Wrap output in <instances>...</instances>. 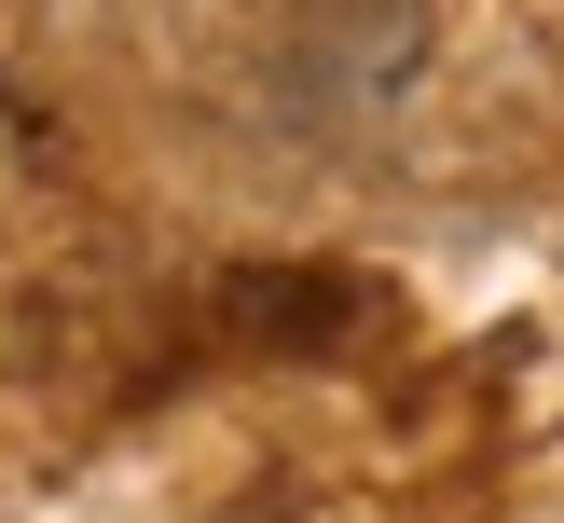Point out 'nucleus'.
<instances>
[]
</instances>
